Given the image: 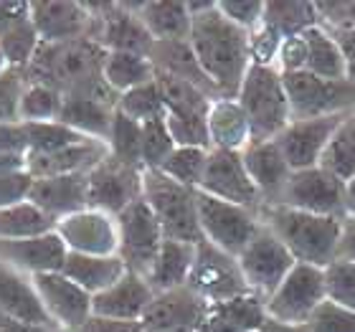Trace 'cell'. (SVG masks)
Returning a JSON list of instances; mask_svg holds the SVG:
<instances>
[{
	"label": "cell",
	"mask_w": 355,
	"mask_h": 332,
	"mask_svg": "<svg viewBox=\"0 0 355 332\" xmlns=\"http://www.w3.org/2000/svg\"><path fill=\"white\" fill-rule=\"evenodd\" d=\"M193 26L191 41L196 59L216 84L221 99H236L252 67L249 33L218 10V3H188Z\"/></svg>",
	"instance_id": "obj_1"
},
{
	"label": "cell",
	"mask_w": 355,
	"mask_h": 332,
	"mask_svg": "<svg viewBox=\"0 0 355 332\" xmlns=\"http://www.w3.org/2000/svg\"><path fill=\"white\" fill-rule=\"evenodd\" d=\"M104 51L94 38H79L67 44H41L26 69L28 82L46 84L64 96H89L96 102L117 107L119 94L104 82Z\"/></svg>",
	"instance_id": "obj_2"
},
{
	"label": "cell",
	"mask_w": 355,
	"mask_h": 332,
	"mask_svg": "<svg viewBox=\"0 0 355 332\" xmlns=\"http://www.w3.org/2000/svg\"><path fill=\"white\" fill-rule=\"evenodd\" d=\"M259 218L287 246L297 264L327 269L338 259L343 218L304 213L287 206H261Z\"/></svg>",
	"instance_id": "obj_3"
},
{
	"label": "cell",
	"mask_w": 355,
	"mask_h": 332,
	"mask_svg": "<svg viewBox=\"0 0 355 332\" xmlns=\"http://www.w3.org/2000/svg\"><path fill=\"white\" fill-rule=\"evenodd\" d=\"M236 99L252 127V142L277 140L282 130L292 122L287 89L277 67L252 64Z\"/></svg>",
	"instance_id": "obj_4"
},
{
	"label": "cell",
	"mask_w": 355,
	"mask_h": 332,
	"mask_svg": "<svg viewBox=\"0 0 355 332\" xmlns=\"http://www.w3.org/2000/svg\"><path fill=\"white\" fill-rule=\"evenodd\" d=\"M142 198L148 200L155 218L160 221L165 238L200 244L198 206H196V191L175 183L160 170H145L142 175Z\"/></svg>",
	"instance_id": "obj_5"
},
{
	"label": "cell",
	"mask_w": 355,
	"mask_h": 332,
	"mask_svg": "<svg viewBox=\"0 0 355 332\" xmlns=\"http://www.w3.org/2000/svg\"><path fill=\"white\" fill-rule=\"evenodd\" d=\"M196 206L203 238L231 256H239L261 229L259 211L214 198L203 191H196Z\"/></svg>",
	"instance_id": "obj_6"
},
{
	"label": "cell",
	"mask_w": 355,
	"mask_h": 332,
	"mask_svg": "<svg viewBox=\"0 0 355 332\" xmlns=\"http://www.w3.org/2000/svg\"><path fill=\"white\" fill-rule=\"evenodd\" d=\"M287 89L292 119L333 117V114H350L355 112V82L340 79H320L307 71L282 74Z\"/></svg>",
	"instance_id": "obj_7"
},
{
	"label": "cell",
	"mask_w": 355,
	"mask_h": 332,
	"mask_svg": "<svg viewBox=\"0 0 355 332\" xmlns=\"http://www.w3.org/2000/svg\"><path fill=\"white\" fill-rule=\"evenodd\" d=\"M327 302L325 269L295 264L279 289L266 299V315L287 325H307L312 315Z\"/></svg>",
	"instance_id": "obj_8"
},
{
	"label": "cell",
	"mask_w": 355,
	"mask_h": 332,
	"mask_svg": "<svg viewBox=\"0 0 355 332\" xmlns=\"http://www.w3.org/2000/svg\"><path fill=\"white\" fill-rule=\"evenodd\" d=\"M117 256L125 261L127 272H135L148 279L150 269L157 259V251L165 241L160 221L155 218L153 208L148 206V200H135L132 206L117 216Z\"/></svg>",
	"instance_id": "obj_9"
},
{
	"label": "cell",
	"mask_w": 355,
	"mask_h": 332,
	"mask_svg": "<svg viewBox=\"0 0 355 332\" xmlns=\"http://www.w3.org/2000/svg\"><path fill=\"white\" fill-rule=\"evenodd\" d=\"M188 287L203 297L208 304L229 302L234 297L252 292L241 274L239 259L214 246L206 238L196 246V261H193L191 277H188Z\"/></svg>",
	"instance_id": "obj_10"
},
{
	"label": "cell",
	"mask_w": 355,
	"mask_h": 332,
	"mask_svg": "<svg viewBox=\"0 0 355 332\" xmlns=\"http://www.w3.org/2000/svg\"><path fill=\"white\" fill-rule=\"evenodd\" d=\"M236 259L252 295L261 297L264 302L279 289V284L287 279V274L297 264L287 246L282 244L264 223Z\"/></svg>",
	"instance_id": "obj_11"
},
{
	"label": "cell",
	"mask_w": 355,
	"mask_h": 332,
	"mask_svg": "<svg viewBox=\"0 0 355 332\" xmlns=\"http://www.w3.org/2000/svg\"><path fill=\"white\" fill-rule=\"evenodd\" d=\"M274 206H287L295 208V211H304V213L345 218L348 216L345 213V183L330 175L320 165L307 170H295Z\"/></svg>",
	"instance_id": "obj_12"
},
{
	"label": "cell",
	"mask_w": 355,
	"mask_h": 332,
	"mask_svg": "<svg viewBox=\"0 0 355 332\" xmlns=\"http://www.w3.org/2000/svg\"><path fill=\"white\" fill-rule=\"evenodd\" d=\"M142 175L145 170L119 163L107 155L102 163L89 170V208L117 218L122 211L142 198Z\"/></svg>",
	"instance_id": "obj_13"
},
{
	"label": "cell",
	"mask_w": 355,
	"mask_h": 332,
	"mask_svg": "<svg viewBox=\"0 0 355 332\" xmlns=\"http://www.w3.org/2000/svg\"><path fill=\"white\" fill-rule=\"evenodd\" d=\"M198 191L214 195V198L229 200L236 206L261 211L264 200H261L257 185L244 165L241 152H231V150H211L208 152V165L203 173V183Z\"/></svg>",
	"instance_id": "obj_14"
},
{
	"label": "cell",
	"mask_w": 355,
	"mask_h": 332,
	"mask_svg": "<svg viewBox=\"0 0 355 332\" xmlns=\"http://www.w3.org/2000/svg\"><path fill=\"white\" fill-rule=\"evenodd\" d=\"M33 287H36L46 312L51 315L56 327L69 332H76L87 322L94 312H92V299L87 289H82L76 281H71L64 272L51 274H36L31 277Z\"/></svg>",
	"instance_id": "obj_15"
},
{
	"label": "cell",
	"mask_w": 355,
	"mask_h": 332,
	"mask_svg": "<svg viewBox=\"0 0 355 332\" xmlns=\"http://www.w3.org/2000/svg\"><path fill=\"white\" fill-rule=\"evenodd\" d=\"M56 234L69 251L89 256H114L119 249L117 218L94 208H84L56 223Z\"/></svg>",
	"instance_id": "obj_16"
},
{
	"label": "cell",
	"mask_w": 355,
	"mask_h": 332,
	"mask_svg": "<svg viewBox=\"0 0 355 332\" xmlns=\"http://www.w3.org/2000/svg\"><path fill=\"white\" fill-rule=\"evenodd\" d=\"M345 114L333 117H315V119H292L282 134L277 137V145L284 152L292 170L318 168L322 160L327 142L333 140L335 130L340 127Z\"/></svg>",
	"instance_id": "obj_17"
},
{
	"label": "cell",
	"mask_w": 355,
	"mask_h": 332,
	"mask_svg": "<svg viewBox=\"0 0 355 332\" xmlns=\"http://www.w3.org/2000/svg\"><path fill=\"white\" fill-rule=\"evenodd\" d=\"M31 21L36 26L41 44H67L79 38H94L96 21L87 3H31Z\"/></svg>",
	"instance_id": "obj_18"
},
{
	"label": "cell",
	"mask_w": 355,
	"mask_h": 332,
	"mask_svg": "<svg viewBox=\"0 0 355 332\" xmlns=\"http://www.w3.org/2000/svg\"><path fill=\"white\" fill-rule=\"evenodd\" d=\"M0 317L38 330L56 327L33 287V279L6 261H0Z\"/></svg>",
	"instance_id": "obj_19"
},
{
	"label": "cell",
	"mask_w": 355,
	"mask_h": 332,
	"mask_svg": "<svg viewBox=\"0 0 355 332\" xmlns=\"http://www.w3.org/2000/svg\"><path fill=\"white\" fill-rule=\"evenodd\" d=\"M208 307L211 304L200 295H196L188 284L168 289V292H155L145 317H142V327L145 332H171L180 330V327L198 330Z\"/></svg>",
	"instance_id": "obj_20"
},
{
	"label": "cell",
	"mask_w": 355,
	"mask_h": 332,
	"mask_svg": "<svg viewBox=\"0 0 355 332\" xmlns=\"http://www.w3.org/2000/svg\"><path fill=\"white\" fill-rule=\"evenodd\" d=\"M67 256L69 249L56 231L31 238H0V261L15 266L28 277L61 272Z\"/></svg>",
	"instance_id": "obj_21"
},
{
	"label": "cell",
	"mask_w": 355,
	"mask_h": 332,
	"mask_svg": "<svg viewBox=\"0 0 355 332\" xmlns=\"http://www.w3.org/2000/svg\"><path fill=\"white\" fill-rule=\"evenodd\" d=\"M89 173L74 175H53V177H33L28 200L36 203L44 213H49L59 223L71 213H79L89 208Z\"/></svg>",
	"instance_id": "obj_22"
},
{
	"label": "cell",
	"mask_w": 355,
	"mask_h": 332,
	"mask_svg": "<svg viewBox=\"0 0 355 332\" xmlns=\"http://www.w3.org/2000/svg\"><path fill=\"white\" fill-rule=\"evenodd\" d=\"M38 46L41 38L31 21V3H0V49L6 53L8 67L26 71Z\"/></svg>",
	"instance_id": "obj_23"
},
{
	"label": "cell",
	"mask_w": 355,
	"mask_h": 332,
	"mask_svg": "<svg viewBox=\"0 0 355 332\" xmlns=\"http://www.w3.org/2000/svg\"><path fill=\"white\" fill-rule=\"evenodd\" d=\"M155 297V289L150 287L145 277L135 272H127L117 284L104 289L92 299V312L99 317L112 320H130V322H142L150 302Z\"/></svg>",
	"instance_id": "obj_24"
},
{
	"label": "cell",
	"mask_w": 355,
	"mask_h": 332,
	"mask_svg": "<svg viewBox=\"0 0 355 332\" xmlns=\"http://www.w3.org/2000/svg\"><path fill=\"white\" fill-rule=\"evenodd\" d=\"M241 157H244V165L252 175L254 185H257V191H259L261 200H264V206H274L279 193L284 191L287 180L295 173L289 168L287 157L279 150L277 140L252 142L241 152Z\"/></svg>",
	"instance_id": "obj_25"
},
{
	"label": "cell",
	"mask_w": 355,
	"mask_h": 332,
	"mask_svg": "<svg viewBox=\"0 0 355 332\" xmlns=\"http://www.w3.org/2000/svg\"><path fill=\"white\" fill-rule=\"evenodd\" d=\"M148 59L153 61L155 74L180 79V82L200 89V91L208 94L211 99H221L216 84L208 79V74L203 71L198 59H196V51H193L191 41H155L153 49H150Z\"/></svg>",
	"instance_id": "obj_26"
},
{
	"label": "cell",
	"mask_w": 355,
	"mask_h": 332,
	"mask_svg": "<svg viewBox=\"0 0 355 332\" xmlns=\"http://www.w3.org/2000/svg\"><path fill=\"white\" fill-rule=\"evenodd\" d=\"M110 155L107 142L84 140L79 145H71L59 152L49 155H28L26 170L33 177H53V175H74V173H89L96 163H102Z\"/></svg>",
	"instance_id": "obj_27"
},
{
	"label": "cell",
	"mask_w": 355,
	"mask_h": 332,
	"mask_svg": "<svg viewBox=\"0 0 355 332\" xmlns=\"http://www.w3.org/2000/svg\"><path fill=\"white\" fill-rule=\"evenodd\" d=\"M208 137L211 150L244 152L252 145V127L239 99H214L208 110Z\"/></svg>",
	"instance_id": "obj_28"
},
{
	"label": "cell",
	"mask_w": 355,
	"mask_h": 332,
	"mask_svg": "<svg viewBox=\"0 0 355 332\" xmlns=\"http://www.w3.org/2000/svg\"><path fill=\"white\" fill-rule=\"evenodd\" d=\"M135 13L140 15L145 28L155 41H188L191 36V10L188 3L178 0H153V3H135Z\"/></svg>",
	"instance_id": "obj_29"
},
{
	"label": "cell",
	"mask_w": 355,
	"mask_h": 332,
	"mask_svg": "<svg viewBox=\"0 0 355 332\" xmlns=\"http://www.w3.org/2000/svg\"><path fill=\"white\" fill-rule=\"evenodd\" d=\"M61 272L94 297L99 292H104V289H110L112 284H117L127 274V266L117 254L114 256H89V254L69 251L67 264H64Z\"/></svg>",
	"instance_id": "obj_30"
},
{
	"label": "cell",
	"mask_w": 355,
	"mask_h": 332,
	"mask_svg": "<svg viewBox=\"0 0 355 332\" xmlns=\"http://www.w3.org/2000/svg\"><path fill=\"white\" fill-rule=\"evenodd\" d=\"M114 112H117V107H112V104L96 102V99H89V96L69 94L64 96L59 122H64L67 127L84 134V137L107 142L112 132V122H114Z\"/></svg>",
	"instance_id": "obj_31"
},
{
	"label": "cell",
	"mask_w": 355,
	"mask_h": 332,
	"mask_svg": "<svg viewBox=\"0 0 355 332\" xmlns=\"http://www.w3.org/2000/svg\"><path fill=\"white\" fill-rule=\"evenodd\" d=\"M196 246L188 241H175V238H165L153 269L148 274L150 287L155 292H168V289L183 287L188 284L193 261H196Z\"/></svg>",
	"instance_id": "obj_32"
},
{
	"label": "cell",
	"mask_w": 355,
	"mask_h": 332,
	"mask_svg": "<svg viewBox=\"0 0 355 332\" xmlns=\"http://www.w3.org/2000/svg\"><path fill=\"white\" fill-rule=\"evenodd\" d=\"M304 41H307V67H304L307 74L333 82L345 79V59L330 30L322 26H312L310 30H304Z\"/></svg>",
	"instance_id": "obj_33"
},
{
	"label": "cell",
	"mask_w": 355,
	"mask_h": 332,
	"mask_svg": "<svg viewBox=\"0 0 355 332\" xmlns=\"http://www.w3.org/2000/svg\"><path fill=\"white\" fill-rule=\"evenodd\" d=\"M155 79V67L148 56L140 53H122V51H107L104 59V82L110 84L119 96L137 89L142 84H150Z\"/></svg>",
	"instance_id": "obj_34"
},
{
	"label": "cell",
	"mask_w": 355,
	"mask_h": 332,
	"mask_svg": "<svg viewBox=\"0 0 355 332\" xmlns=\"http://www.w3.org/2000/svg\"><path fill=\"white\" fill-rule=\"evenodd\" d=\"M264 23L272 26L282 38L300 36L312 26H320L318 6L304 0H274L264 8Z\"/></svg>",
	"instance_id": "obj_35"
},
{
	"label": "cell",
	"mask_w": 355,
	"mask_h": 332,
	"mask_svg": "<svg viewBox=\"0 0 355 332\" xmlns=\"http://www.w3.org/2000/svg\"><path fill=\"white\" fill-rule=\"evenodd\" d=\"M49 231H56V221L31 200L0 208V238H31Z\"/></svg>",
	"instance_id": "obj_36"
},
{
	"label": "cell",
	"mask_w": 355,
	"mask_h": 332,
	"mask_svg": "<svg viewBox=\"0 0 355 332\" xmlns=\"http://www.w3.org/2000/svg\"><path fill=\"white\" fill-rule=\"evenodd\" d=\"M320 168L327 170L343 183L355 177V112L345 114L340 127L335 130L333 140L327 142L325 152H322Z\"/></svg>",
	"instance_id": "obj_37"
},
{
	"label": "cell",
	"mask_w": 355,
	"mask_h": 332,
	"mask_svg": "<svg viewBox=\"0 0 355 332\" xmlns=\"http://www.w3.org/2000/svg\"><path fill=\"white\" fill-rule=\"evenodd\" d=\"M107 148H110V155L117 157L119 163L145 170V165H142V125L122 114L119 110L114 112Z\"/></svg>",
	"instance_id": "obj_38"
},
{
	"label": "cell",
	"mask_w": 355,
	"mask_h": 332,
	"mask_svg": "<svg viewBox=\"0 0 355 332\" xmlns=\"http://www.w3.org/2000/svg\"><path fill=\"white\" fill-rule=\"evenodd\" d=\"M23 125L28 134V155H49V152H59V150H67L84 140H92L59 119L56 122H23Z\"/></svg>",
	"instance_id": "obj_39"
},
{
	"label": "cell",
	"mask_w": 355,
	"mask_h": 332,
	"mask_svg": "<svg viewBox=\"0 0 355 332\" xmlns=\"http://www.w3.org/2000/svg\"><path fill=\"white\" fill-rule=\"evenodd\" d=\"M61 107H64L61 91L46 84L28 82L23 89L18 119L21 122H56L61 117Z\"/></svg>",
	"instance_id": "obj_40"
},
{
	"label": "cell",
	"mask_w": 355,
	"mask_h": 332,
	"mask_svg": "<svg viewBox=\"0 0 355 332\" xmlns=\"http://www.w3.org/2000/svg\"><path fill=\"white\" fill-rule=\"evenodd\" d=\"M208 152L211 150L203 148H175L171 152V157L160 165V173H165V175L173 177L175 183L185 185V188L198 191L208 165Z\"/></svg>",
	"instance_id": "obj_41"
},
{
	"label": "cell",
	"mask_w": 355,
	"mask_h": 332,
	"mask_svg": "<svg viewBox=\"0 0 355 332\" xmlns=\"http://www.w3.org/2000/svg\"><path fill=\"white\" fill-rule=\"evenodd\" d=\"M117 110L127 117H132L135 122H150L155 117H163L165 114V102L163 94H160V87L153 79L150 84H142L137 89H130L125 94L119 96Z\"/></svg>",
	"instance_id": "obj_42"
},
{
	"label": "cell",
	"mask_w": 355,
	"mask_h": 332,
	"mask_svg": "<svg viewBox=\"0 0 355 332\" xmlns=\"http://www.w3.org/2000/svg\"><path fill=\"white\" fill-rule=\"evenodd\" d=\"M165 122L173 134L175 148H203L211 150L208 137V114H191V112H165Z\"/></svg>",
	"instance_id": "obj_43"
},
{
	"label": "cell",
	"mask_w": 355,
	"mask_h": 332,
	"mask_svg": "<svg viewBox=\"0 0 355 332\" xmlns=\"http://www.w3.org/2000/svg\"><path fill=\"white\" fill-rule=\"evenodd\" d=\"M173 150H175V142L168 130L165 114L142 122V165L145 170H160V165L171 157Z\"/></svg>",
	"instance_id": "obj_44"
},
{
	"label": "cell",
	"mask_w": 355,
	"mask_h": 332,
	"mask_svg": "<svg viewBox=\"0 0 355 332\" xmlns=\"http://www.w3.org/2000/svg\"><path fill=\"white\" fill-rule=\"evenodd\" d=\"M325 279H327V299L345 307V310L355 312V264L333 261L325 269Z\"/></svg>",
	"instance_id": "obj_45"
},
{
	"label": "cell",
	"mask_w": 355,
	"mask_h": 332,
	"mask_svg": "<svg viewBox=\"0 0 355 332\" xmlns=\"http://www.w3.org/2000/svg\"><path fill=\"white\" fill-rule=\"evenodd\" d=\"M28 84V76L21 69H8L0 76V125L3 122H21L18 107H21L23 89Z\"/></svg>",
	"instance_id": "obj_46"
},
{
	"label": "cell",
	"mask_w": 355,
	"mask_h": 332,
	"mask_svg": "<svg viewBox=\"0 0 355 332\" xmlns=\"http://www.w3.org/2000/svg\"><path fill=\"white\" fill-rule=\"evenodd\" d=\"M264 8L266 3H259V0H221L218 3V10L234 26L246 30V33H252V30H257L261 26V21H264Z\"/></svg>",
	"instance_id": "obj_47"
},
{
	"label": "cell",
	"mask_w": 355,
	"mask_h": 332,
	"mask_svg": "<svg viewBox=\"0 0 355 332\" xmlns=\"http://www.w3.org/2000/svg\"><path fill=\"white\" fill-rule=\"evenodd\" d=\"M310 332H355V312L327 299L312 320L307 322Z\"/></svg>",
	"instance_id": "obj_48"
},
{
	"label": "cell",
	"mask_w": 355,
	"mask_h": 332,
	"mask_svg": "<svg viewBox=\"0 0 355 332\" xmlns=\"http://www.w3.org/2000/svg\"><path fill=\"white\" fill-rule=\"evenodd\" d=\"M284 38L261 21V26L257 30L249 33V51H252V64L259 67H277V53Z\"/></svg>",
	"instance_id": "obj_49"
},
{
	"label": "cell",
	"mask_w": 355,
	"mask_h": 332,
	"mask_svg": "<svg viewBox=\"0 0 355 332\" xmlns=\"http://www.w3.org/2000/svg\"><path fill=\"white\" fill-rule=\"evenodd\" d=\"M320 26L330 33L335 30H355V0H335V3H315Z\"/></svg>",
	"instance_id": "obj_50"
},
{
	"label": "cell",
	"mask_w": 355,
	"mask_h": 332,
	"mask_svg": "<svg viewBox=\"0 0 355 332\" xmlns=\"http://www.w3.org/2000/svg\"><path fill=\"white\" fill-rule=\"evenodd\" d=\"M31 188H33V175L28 170H10L0 173V208L15 206L28 200Z\"/></svg>",
	"instance_id": "obj_51"
},
{
	"label": "cell",
	"mask_w": 355,
	"mask_h": 332,
	"mask_svg": "<svg viewBox=\"0 0 355 332\" xmlns=\"http://www.w3.org/2000/svg\"><path fill=\"white\" fill-rule=\"evenodd\" d=\"M304 67H307V41H304V33L284 38L279 46V53H277V69H279L282 74H295V71H304Z\"/></svg>",
	"instance_id": "obj_52"
},
{
	"label": "cell",
	"mask_w": 355,
	"mask_h": 332,
	"mask_svg": "<svg viewBox=\"0 0 355 332\" xmlns=\"http://www.w3.org/2000/svg\"><path fill=\"white\" fill-rule=\"evenodd\" d=\"M28 155V134L23 122H3L0 125V155Z\"/></svg>",
	"instance_id": "obj_53"
},
{
	"label": "cell",
	"mask_w": 355,
	"mask_h": 332,
	"mask_svg": "<svg viewBox=\"0 0 355 332\" xmlns=\"http://www.w3.org/2000/svg\"><path fill=\"white\" fill-rule=\"evenodd\" d=\"M76 332H145L142 322H130V320H112V317H92L84 322Z\"/></svg>",
	"instance_id": "obj_54"
},
{
	"label": "cell",
	"mask_w": 355,
	"mask_h": 332,
	"mask_svg": "<svg viewBox=\"0 0 355 332\" xmlns=\"http://www.w3.org/2000/svg\"><path fill=\"white\" fill-rule=\"evenodd\" d=\"M355 264V216H345L340 221V241H338V259Z\"/></svg>",
	"instance_id": "obj_55"
},
{
	"label": "cell",
	"mask_w": 355,
	"mask_h": 332,
	"mask_svg": "<svg viewBox=\"0 0 355 332\" xmlns=\"http://www.w3.org/2000/svg\"><path fill=\"white\" fill-rule=\"evenodd\" d=\"M333 36L345 59V79L355 82V30H335Z\"/></svg>",
	"instance_id": "obj_56"
},
{
	"label": "cell",
	"mask_w": 355,
	"mask_h": 332,
	"mask_svg": "<svg viewBox=\"0 0 355 332\" xmlns=\"http://www.w3.org/2000/svg\"><path fill=\"white\" fill-rule=\"evenodd\" d=\"M26 157H28V155H15V152L0 155V173H10V170H26Z\"/></svg>",
	"instance_id": "obj_57"
},
{
	"label": "cell",
	"mask_w": 355,
	"mask_h": 332,
	"mask_svg": "<svg viewBox=\"0 0 355 332\" xmlns=\"http://www.w3.org/2000/svg\"><path fill=\"white\" fill-rule=\"evenodd\" d=\"M261 332H310L307 325H287V322H277V320H266Z\"/></svg>",
	"instance_id": "obj_58"
},
{
	"label": "cell",
	"mask_w": 355,
	"mask_h": 332,
	"mask_svg": "<svg viewBox=\"0 0 355 332\" xmlns=\"http://www.w3.org/2000/svg\"><path fill=\"white\" fill-rule=\"evenodd\" d=\"M345 213L355 216V177L345 183Z\"/></svg>",
	"instance_id": "obj_59"
},
{
	"label": "cell",
	"mask_w": 355,
	"mask_h": 332,
	"mask_svg": "<svg viewBox=\"0 0 355 332\" xmlns=\"http://www.w3.org/2000/svg\"><path fill=\"white\" fill-rule=\"evenodd\" d=\"M8 69H10V67H8V59H6V53H3V49H0V76L6 74Z\"/></svg>",
	"instance_id": "obj_60"
},
{
	"label": "cell",
	"mask_w": 355,
	"mask_h": 332,
	"mask_svg": "<svg viewBox=\"0 0 355 332\" xmlns=\"http://www.w3.org/2000/svg\"><path fill=\"white\" fill-rule=\"evenodd\" d=\"M171 332H198V330H191V327H180V330H171Z\"/></svg>",
	"instance_id": "obj_61"
},
{
	"label": "cell",
	"mask_w": 355,
	"mask_h": 332,
	"mask_svg": "<svg viewBox=\"0 0 355 332\" xmlns=\"http://www.w3.org/2000/svg\"><path fill=\"white\" fill-rule=\"evenodd\" d=\"M49 332H69V330H61V327H53V330H49Z\"/></svg>",
	"instance_id": "obj_62"
}]
</instances>
